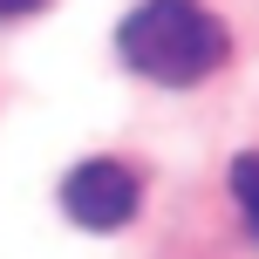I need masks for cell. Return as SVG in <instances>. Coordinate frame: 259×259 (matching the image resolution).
<instances>
[{
	"instance_id": "cell-1",
	"label": "cell",
	"mask_w": 259,
	"mask_h": 259,
	"mask_svg": "<svg viewBox=\"0 0 259 259\" xmlns=\"http://www.w3.org/2000/svg\"><path fill=\"white\" fill-rule=\"evenodd\" d=\"M123 62L164 89H191L225 62V27L205 0H143L123 21Z\"/></svg>"
},
{
	"instance_id": "cell-2",
	"label": "cell",
	"mask_w": 259,
	"mask_h": 259,
	"mask_svg": "<svg viewBox=\"0 0 259 259\" xmlns=\"http://www.w3.org/2000/svg\"><path fill=\"white\" fill-rule=\"evenodd\" d=\"M137 198H143L137 170L116 164V157H89V164H75L68 184H62V211L82 232H116V225H130L137 219Z\"/></svg>"
},
{
	"instance_id": "cell-3",
	"label": "cell",
	"mask_w": 259,
	"mask_h": 259,
	"mask_svg": "<svg viewBox=\"0 0 259 259\" xmlns=\"http://www.w3.org/2000/svg\"><path fill=\"white\" fill-rule=\"evenodd\" d=\"M232 198H239V211H246V225L259 232V150H246L232 164Z\"/></svg>"
},
{
	"instance_id": "cell-4",
	"label": "cell",
	"mask_w": 259,
	"mask_h": 259,
	"mask_svg": "<svg viewBox=\"0 0 259 259\" xmlns=\"http://www.w3.org/2000/svg\"><path fill=\"white\" fill-rule=\"evenodd\" d=\"M48 0H0V21H21V14H41Z\"/></svg>"
}]
</instances>
